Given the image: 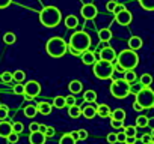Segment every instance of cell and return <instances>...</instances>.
<instances>
[{
	"instance_id": "ba28073f",
	"label": "cell",
	"mask_w": 154,
	"mask_h": 144,
	"mask_svg": "<svg viewBox=\"0 0 154 144\" xmlns=\"http://www.w3.org/2000/svg\"><path fill=\"white\" fill-rule=\"evenodd\" d=\"M41 93V84L38 81H27L24 84V99L26 101H32L33 98H36Z\"/></svg>"
},
{
	"instance_id": "ffe728a7",
	"label": "cell",
	"mask_w": 154,
	"mask_h": 144,
	"mask_svg": "<svg viewBox=\"0 0 154 144\" xmlns=\"http://www.w3.org/2000/svg\"><path fill=\"white\" fill-rule=\"evenodd\" d=\"M68 116H69L71 119L80 117V116H82V108H80V107H77V105H71V107H68Z\"/></svg>"
},
{
	"instance_id": "bcb514c9",
	"label": "cell",
	"mask_w": 154,
	"mask_h": 144,
	"mask_svg": "<svg viewBox=\"0 0 154 144\" xmlns=\"http://www.w3.org/2000/svg\"><path fill=\"white\" fill-rule=\"evenodd\" d=\"M54 132H56V131H54V128H53V126H47V129H45V137H47V138H50V137H53V135H54Z\"/></svg>"
},
{
	"instance_id": "5b68a950",
	"label": "cell",
	"mask_w": 154,
	"mask_h": 144,
	"mask_svg": "<svg viewBox=\"0 0 154 144\" xmlns=\"http://www.w3.org/2000/svg\"><path fill=\"white\" fill-rule=\"evenodd\" d=\"M92 66H94L92 68V72H94V75L98 80H107L113 74V63L112 62H107V60H101L100 59Z\"/></svg>"
},
{
	"instance_id": "7a4b0ae2",
	"label": "cell",
	"mask_w": 154,
	"mask_h": 144,
	"mask_svg": "<svg viewBox=\"0 0 154 144\" xmlns=\"http://www.w3.org/2000/svg\"><path fill=\"white\" fill-rule=\"evenodd\" d=\"M62 20V14L56 6H45L41 12H39V21L44 27H56Z\"/></svg>"
},
{
	"instance_id": "60d3db41",
	"label": "cell",
	"mask_w": 154,
	"mask_h": 144,
	"mask_svg": "<svg viewBox=\"0 0 154 144\" xmlns=\"http://www.w3.org/2000/svg\"><path fill=\"white\" fill-rule=\"evenodd\" d=\"M152 140H154V138H152V135H151V134H143V135L140 137V141H142V144H149Z\"/></svg>"
},
{
	"instance_id": "8992f818",
	"label": "cell",
	"mask_w": 154,
	"mask_h": 144,
	"mask_svg": "<svg viewBox=\"0 0 154 144\" xmlns=\"http://www.w3.org/2000/svg\"><path fill=\"white\" fill-rule=\"evenodd\" d=\"M110 93L116 99H124L130 95V84L124 78L113 80L112 84H110Z\"/></svg>"
},
{
	"instance_id": "ee69618b",
	"label": "cell",
	"mask_w": 154,
	"mask_h": 144,
	"mask_svg": "<svg viewBox=\"0 0 154 144\" xmlns=\"http://www.w3.org/2000/svg\"><path fill=\"white\" fill-rule=\"evenodd\" d=\"M65 104H66V107L75 105V98H74V96H66V98H65Z\"/></svg>"
},
{
	"instance_id": "9f6ffc18",
	"label": "cell",
	"mask_w": 154,
	"mask_h": 144,
	"mask_svg": "<svg viewBox=\"0 0 154 144\" xmlns=\"http://www.w3.org/2000/svg\"><path fill=\"white\" fill-rule=\"evenodd\" d=\"M45 129H47V126H45V125H39V128H38V131H39V132H42V134H45Z\"/></svg>"
},
{
	"instance_id": "277c9868",
	"label": "cell",
	"mask_w": 154,
	"mask_h": 144,
	"mask_svg": "<svg viewBox=\"0 0 154 144\" xmlns=\"http://www.w3.org/2000/svg\"><path fill=\"white\" fill-rule=\"evenodd\" d=\"M68 50V45L66 42L62 39V38H51L47 41L45 44V51L50 57H62Z\"/></svg>"
},
{
	"instance_id": "e575fe53",
	"label": "cell",
	"mask_w": 154,
	"mask_h": 144,
	"mask_svg": "<svg viewBox=\"0 0 154 144\" xmlns=\"http://www.w3.org/2000/svg\"><path fill=\"white\" fill-rule=\"evenodd\" d=\"M0 80H2V83H5V84H8V83H11L12 81V74L9 71H5L2 75H0Z\"/></svg>"
},
{
	"instance_id": "ac0fdd59",
	"label": "cell",
	"mask_w": 154,
	"mask_h": 144,
	"mask_svg": "<svg viewBox=\"0 0 154 144\" xmlns=\"http://www.w3.org/2000/svg\"><path fill=\"white\" fill-rule=\"evenodd\" d=\"M142 45H143V42H142V39L139 38V36H131L130 39H128V48L130 50H139V48H142Z\"/></svg>"
},
{
	"instance_id": "83f0119b",
	"label": "cell",
	"mask_w": 154,
	"mask_h": 144,
	"mask_svg": "<svg viewBox=\"0 0 154 144\" xmlns=\"http://www.w3.org/2000/svg\"><path fill=\"white\" fill-rule=\"evenodd\" d=\"M139 5L146 11H154V0H137Z\"/></svg>"
},
{
	"instance_id": "c3c4849f",
	"label": "cell",
	"mask_w": 154,
	"mask_h": 144,
	"mask_svg": "<svg viewBox=\"0 0 154 144\" xmlns=\"http://www.w3.org/2000/svg\"><path fill=\"white\" fill-rule=\"evenodd\" d=\"M12 3V0H0V9H5Z\"/></svg>"
},
{
	"instance_id": "cb8c5ba5",
	"label": "cell",
	"mask_w": 154,
	"mask_h": 144,
	"mask_svg": "<svg viewBox=\"0 0 154 144\" xmlns=\"http://www.w3.org/2000/svg\"><path fill=\"white\" fill-rule=\"evenodd\" d=\"M65 26L68 29H75L77 26H79V20H77V17H74V15H68L65 18Z\"/></svg>"
},
{
	"instance_id": "f6af8a7d",
	"label": "cell",
	"mask_w": 154,
	"mask_h": 144,
	"mask_svg": "<svg viewBox=\"0 0 154 144\" xmlns=\"http://www.w3.org/2000/svg\"><path fill=\"white\" fill-rule=\"evenodd\" d=\"M106 140H107L109 144H115V143H116V134H113V132L109 134V135L106 137Z\"/></svg>"
},
{
	"instance_id": "7dc6e473",
	"label": "cell",
	"mask_w": 154,
	"mask_h": 144,
	"mask_svg": "<svg viewBox=\"0 0 154 144\" xmlns=\"http://www.w3.org/2000/svg\"><path fill=\"white\" fill-rule=\"evenodd\" d=\"M125 134H124V131L122 132H119V134H116V143H124L125 141Z\"/></svg>"
},
{
	"instance_id": "f907efd6",
	"label": "cell",
	"mask_w": 154,
	"mask_h": 144,
	"mask_svg": "<svg viewBox=\"0 0 154 144\" xmlns=\"http://www.w3.org/2000/svg\"><path fill=\"white\" fill-rule=\"evenodd\" d=\"M122 9H125V6H124L122 3H116V6H115V9H113V14H118V12H121Z\"/></svg>"
},
{
	"instance_id": "6f0895ef",
	"label": "cell",
	"mask_w": 154,
	"mask_h": 144,
	"mask_svg": "<svg viewBox=\"0 0 154 144\" xmlns=\"http://www.w3.org/2000/svg\"><path fill=\"white\" fill-rule=\"evenodd\" d=\"M149 134H151V135H152V138H154V128H152V131H151Z\"/></svg>"
},
{
	"instance_id": "5bb4252c",
	"label": "cell",
	"mask_w": 154,
	"mask_h": 144,
	"mask_svg": "<svg viewBox=\"0 0 154 144\" xmlns=\"http://www.w3.org/2000/svg\"><path fill=\"white\" fill-rule=\"evenodd\" d=\"M82 114H83L86 119L95 117V116H97V105H94V102H92V104H88L86 107H82Z\"/></svg>"
},
{
	"instance_id": "d590c367",
	"label": "cell",
	"mask_w": 154,
	"mask_h": 144,
	"mask_svg": "<svg viewBox=\"0 0 154 144\" xmlns=\"http://www.w3.org/2000/svg\"><path fill=\"white\" fill-rule=\"evenodd\" d=\"M124 134L127 137H136V126H125L124 128Z\"/></svg>"
},
{
	"instance_id": "11a10c76",
	"label": "cell",
	"mask_w": 154,
	"mask_h": 144,
	"mask_svg": "<svg viewBox=\"0 0 154 144\" xmlns=\"http://www.w3.org/2000/svg\"><path fill=\"white\" fill-rule=\"evenodd\" d=\"M133 110H134V111H142L143 108H142V107H140V105H139L136 101H134V104H133Z\"/></svg>"
},
{
	"instance_id": "e0dca14e",
	"label": "cell",
	"mask_w": 154,
	"mask_h": 144,
	"mask_svg": "<svg viewBox=\"0 0 154 144\" xmlns=\"http://www.w3.org/2000/svg\"><path fill=\"white\" fill-rule=\"evenodd\" d=\"M68 89H69V92H71L72 95H77V93H80V92L83 90V84H82V81H79V80H72V81L68 84Z\"/></svg>"
},
{
	"instance_id": "816d5d0a",
	"label": "cell",
	"mask_w": 154,
	"mask_h": 144,
	"mask_svg": "<svg viewBox=\"0 0 154 144\" xmlns=\"http://www.w3.org/2000/svg\"><path fill=\"white\" fill-rule=\"evenodd\" d=\"M124 144H136V137H125Z\"/></svg>"
},
{
	"instance_id": "f1b7e54d",
	"label": "cell",
	"mask_w": 154,
	"mask_h": 144,
	"mask_svg": "<svg viewBox=\"0 0 154 144\" xmlns=\"http://www.w3.org/2000/svg\"><path fill=\"white\" fill-rule=\"evenodd\" d=\"M139 83H140V84H142L143 87H149V86L152 84V77H151L149 74H143V75L140 77Z\"/></svg>"
},
{
	"instance_id": "4dcf8cb0",
	"label": "cell",
	"mask_w": 154,
	"mask_h": 144,
	"mask_svg": "<svg viewBox=\"0 0 154 144\" xmlns=\"http://www.w3.org/2000/svg\"><path fill=\"white\" fill-rule=\"evenodd\" d=\"M148 125H149V119H148V117L139 116V117L136 119V126H137V128H146Z\"/></svg>"
},
{
	"instance_id": "52a82bcc",
	"label": "cell",
	"mask_w": 154,
	"mask_h": 144,
	"mask_svg": "<svg viewBox=\"0 0 154 144\" xmlns=\"http://www.w3.org/2000/svg\"><path fill=\"white\" fill-rule=\"evenodd\" d=\"M136 102L143 108H152L154 107V92L149 87H143L137 95H136Z\"/></svg>"
},
{
	"instance_id": "ab89813d",
	"label": "cell",
	"mask_w": 154,
	"mask_h": 144,
	"mask_svg": "<svg viewBox=\"0 0 154 144\" xmlns=\"http://www.w3.org/2000/svg\"><path fill=\"white\" fill-rule=\"evenodd\" d=\"M6 140H8L9 144H15V143L18 141V134H17V132H11V134L6 137Z\"/></svg>"
},
{
	"instance_id": "6da1fadb",
	"label": "cell",
	"mask_w": 154,
	"mask_h": 144,
	"mask_svg": "<svg viewBox=\"0 0 154 144\" xmlns=\"http://www.w3.org/2000/svg\"><path fill=\"white\" fill-rule=\"evenodd\" d=\"M91 47V38L86 32H75L71 35V39H69V45H68V50L75 54V56H79L82 54L83 51L89 50Z\"/></svg>"
},
{
	"instance_id": "db71d44e",
	"label": "cell",
	"mask_w": 154,
	"mask_h": 144,
	"mask_svg": "<svg viewBox=\"0 0 154 144\" xmlns=\"http://www.w3.org/2000/svg\"><path fill=\"white\" fill-rule=\"evenodd\" d=\"M69 135H71V137H72L75 141L79 140V131H71V134H69Z\"/></svg>"
},
{
	"instance_id": "836d02e7",
	"label": "cell",
	"mask_w": 154,
	"mask_h": 144,
	"mask_svg": "<svg viewBox=\"0 0 154 144\" xmlns=\"http://www.w3.org/2000/svg\"><path fill=\"white\" fill-rule=\"evenodd\" d=\"M142 89H143V86L140 83H131L130 84V93H133V95H137Z\"/></svg>"
},
{
	"instance_id": "681fc988",
	"label": "cell",
	"mask_w": 154,
	"mask_h": 144,
	"mask_svg": "<svg viewBox=\"0 0 154 144\" xmlns=\"http://www.w3.org/2000/svg\"><path fill=\"white\" fill-rule=\"evenodd\" d=\"M86 138H88V131L79 129V140H86Z\"/></svg>"
},
{
	"instance_id": "f5cc1de1",
	"label": "cell",
	"mask_w": 154,
	"mask_h": 144,
	"mask_svg": "<svg viewBox=\"0 0 154 144\" xmlns=\"http://www.w3.org/2000/svg\"><path fill=\"white\" fill-rule=\"evenodd\" d=\"M38 128H39V125L38 123H30V126H29V129H30V132H35V131H38Z\"/></svg>"
},
{
	"instance_id": "7402d4cb",
	"label": "cell",
	"mask_w": 154,
	"mask_h": 144,
	"mask_svg": "<svg viewBox=\"0 0 154 144\" xmlns=\"http://www.w3.org/2000/svg\"><path fill=\"white\" fill-rule=\"evenodd\" d=\"M24 116L27 117V119H33L36 114H38V110H36V105H26L24 107Z\"/></svg>"
},
{
	"instance_id": "603a6c76",
	"label": "cell",
	"mask_w": 154,
	"mask_h": 144,
	"mask_svg": "<svg viewBox=\"0 0 154 144\" xmlns=\"http://www.w3.org/2000/svg\"><path fill=\"white\" fill-rule=\"evenodd\" d=\"M125 111L122 108H116L113 111H110V119H115V120H125Z\"/></svg>"
},
{
	"instance_id": "8fae6325",
	"label": "cell",
	"mask_w": 154,
	"mask_h": 144,
	"mask_svg": "<svg viewBox=\"0 0 154 144\" xmlns=\"http://www.w3.org/2000/svg\"><path fill=\"white\" fill-rule=\"evenodd\" d=\"M100 59H101V60H107V62L115 63V62H116V51H115L112 47L106 45V47H103L101 51H100Z\"/></svg>"
},
{
	"instance_id": "f35d334b",
	"label": "cell",
	"mask_w": 154,
	"mask_h": 144,
	"mask_svg": "<svg viewBox=\"0 0 154 144\" xmlns=\"http://www.w3.org/2000/svg\"><path fill=\"white\" fill-rule=\"evenodd\" d=\"M23 129H24V125H23L21 122H15V123H12V132L20 134V132H23Z\"/></svg>"
},
{
	"instance_id": "2e32d148",
	"label": "cell",
	"mask_w": 154,
	"mask_h": 144,
	"mask_svg": "<svg viewBox=\"0 0 154 144\" xmlns=\"http://www.w3.org/2000/svg\"><path fill=\"white\" fill-rule=\"evenodd\" d=\"M36 110H38L39 114H42V116H48V114L51 113V105H50L47 101H41V102L36 105Z\"/></svg>"
},
{
	"instance_id": "1f68e13d",
	"label": "cell",
	"mask_w": 154,
	"mask_h": 144,
	"mask_svg": "<svg viewBox=\"0 0 154 144\" xmlns=\"http://www.w3.org/2000/svg\"><path fill=\"white\" fill-rule=\"evenodd\" d=\"M77 141L69 135V134H65V135H62L60 137V140H59V144H75Z\"/></svg>"
},
{
	"instance_id": "30bf717a",
	"label": "cell",
	"mask_w": 154,
	"mask_h": 144,
	"mask_svg": "<svg viewBox=\"0 0 154 144\" xmlns=\"http://www.w3.org/2000/svg\"><path fill=\"white\" fill-rule=\"evenodd\" d=\"M131 20H133V15H131V12L127 11V9H122L121 12L115 14V21H116L119 26H128V24L131 23Z\"/></svg>"
},
{
	"instance_id": "f546056e",
	"label": "cell",
	"mask_w": 154,
	"mask_h": 144,
	"mask_svg": "<svg viewBox=\"0 0 154 144\" xmlns=\"http://www.w3.org/2000/svg\"><path fill=\"white\" fill-rule=\"evenodd\" d=\"M53 105H54V108H59V110L65 108V107H66V104H65V96H56L54 101H53Z\"/></svg>"
},
{
	"instance_id": "8d00e7d4",
	"label": "cell",
	"mask_w": 154,
	"mask_h": 144,
	"mask_svg": "<svg viewBox=\"0 0 154 144\" xmlns=\"http://www.w3.org/2000/svg\"><path fill=\"white\" fill-rule=\"evenodd\" d=\"M12 90H14L15 95H24V84H23V83H18V84L14 86Z\"/></svg>"
},
{
	"instance_id": "484cf974",
	"label": "cell",
	"mask_w": 154,
	"mask_h": 144,
	"mask_svg": "<svg viewBox=\"0 0 154 144\" xmlns=\"http://www.w3.org/2000/svg\"><path fill=\"white\" fill-rule=\"evenodd\" d=\"M83 99H85L86 102H89V104L95 102V101H97V92H94V90H86V92L83 93Z\"/></svg>"
},
{
	"instance_id": "d4e9b609",
	"label": "cell",
	"mask_w": 154,
	"mask_h": 144,
	"mask_svg": "<svg viewBox=\"0 0 154 144\" xmlns=\"http://www.w3.org/2000/svg\"><path fill=\"white\" fill-rule=\"evenodd\" d=\"M12 80L17 81V83H24V80H26V72L21 71V69L15 71L14 74H12Z\"/></svg>"
},
{
	"instance_id": "9a60e30c",
	"label": "cell",
	"mask_w": 154,
	"mask_h": 144,
	"mask_svg": "<svg viewBox=\"0 0 154 144\" xmlns=\"http://www.w3.org/2000/svg\"><path fill=\"white\" fill-rule=\"evenodd\" d=\"M11 132H12V123H9L6 120H0V137L6 138Z\"/></svg>"
},
{
	"instance_id": "4fadbf2b",
	"label": "cell",
	"mask_w": 154,
	"mask_h": 144,
	"mask_svg": "<svg viewBox=\"0 0 154 144\" xmlns=\"http://www.w3.org/2000/svg\"><path fill=\"white\" fill-rule=\"evenodd\" d=\"M80 60H82L83 65H94L97 62L95 60V54L92 51H89V50H86V51H83L80 54Z\"/></svg>"
},
{
	"instance_id": "3957f363",
	"label": "cell",
	"mask_w": 154,
	"mask_h": 144,
	"mask_svg": "<svg viewBox=\"0 0 154 144\" xmlns=\"http://www.w3.org/2000/svg\"><path fill=\"white\" fill-rule=\"evenodd\" d=\"M116 63L122 66L124 71H130L134 69L139 65V56L136 54L134 50H124L119 54H116Z\"/></svg>"
},
{
	"instance_id": "9c48e42d",
	"label": "cell",
	"mask_w": 154,
	"mask_h": 144,
	"mask_svg": "<svg viewBox=\"0 0 154 144\" xmlns=\"http://www.w3.org/2000/svg\"><path fill=\"white\" fill-rule=\"evenodd\" d=\"M80 14H82V17H83L85 20H94V18L97 17V14H98V9H97L95 5L88 3V5H83V6H82Z\"/></svg>"
},
{
	"instance_id": "d6986e66",
	"label": "cell",
	"mask_w": 154,
	"mask_h": 144,
	"mask_svg": "<svg viewBox=\"0 0 154 144\" xmlns=\"http://www.w3.org/2000/svg\"><path fill=\"white\" fill-rule=\"evenodd\" d=\"M97 116L106 119V117H110V107L106 105V104H101V105H97Z\"/></svg>"
},
{
	"instance_id": "7bdbcfd3",
	"label": "cell",
	"mask_w": 154,
	"mask_h": 144,
	"mask_svg": "<svg viewBox=\"0 0 154 144\" xmlns=\"http://www.w3.org/2000/svg\"><path fill=\"white\" fill-rule=\"evenodd\" d=\"M115 6H116V2H115V0H110V2H107V5H106V9H107V12H113Z\"/></svg>"
},
{
	"instance_id": "7c38bea8",
	"label": "cell",
	"mask_w": 154,
	"mask_h": 144,
	"mask_svg": "<svg viewBox=\"0 0 154 144\" xmlns=\"http://www.w3.org/2000/svg\"><path fill=\"white\" fill-rule=\"evenodd\" d=\"M45 140H47L45 134H42V132H39V131L30 132V135H29L30 144H45Z\"/></svg>"
},
{
	"instance_id": "d6a6232c",
	"label": "cell",
	"mask_w": 154,
	"mask_h": 144,
	"mask_svg": "<svg viewBox=\"0 0 154 144\" xmlns=\"http://www.w3.org/2000/svg\"><path fill=\"white\" fill-rule=\"evenodd\" d=\"M3 41H5V44L11 45V44H14V42L17 41V36H15L12 32H8V33H5V36H3Z\"/></svg>"
},
{
	"instance_id": "44dd1931",
	"label": "cell",
	"mask_w": 154,
	"mask_h": 144,
	"mask_svg": "<svg viewBox=\"0 0 154 144\" xmlns=\"http://www.w3.org/2000/svg\"><path fill=\"white\" fill-rule=\"evenodd\" d=\"M98 38H100L101 42H109V41L112 39V32H110V29H101V30L98 32Z\"/></svg>"
},
{
	"instance_id": "680465c9",
	"label": "cell",
	"mask_w": 154,
	"mask_h": 144,
	"mask_svg": "<svg viewBox=\"0 0 154 144\" xmlns=\"http://www.w3.org/2000/svg\"><path fill=\"white\" fill-rule=\"evenodd\" d=\"M149 144H154V140H152V141H151V143H149Z\"/></svg>"
},
{
	"instance_id": "4316f807",
	"label": "cell",
	"mask_w": 154,
	"mask_h": 144,
	"mask_svg": "<svg viewBox=\"0 0 154 144\" xmlns=\"http://www.w3.org/2000/svg\"><path fill=\"white\" fill-rule=\"evenodd\" d=\"M136 72H133V69H130V71H124V80L128 83V84H131V83H134L136 81Z\"/></svg>"
},
{
	"instance_id": "b9f144b4",
	"label": "cell",
	"mask_w": 154,
	"mask_h": 144,
	"mask_svg": "<svg viewBox=\"0 0 154 144\" xmlns=\"http://www.w3.org/2000/svg\"><path fill=\"white\" fill-rule=\"evenodd\" d=\"M6 117H8V107L0 105V120H5Z\"/></svg>"
},
{
	"instance_id": "74e56055",
	"label": "cell",
	"mask_w": 154,
	"mask_h": 144,
	"mask_svg": "<svg viewBox=\"0 0 154 144\" xmlns=\"http://www.w3.org/2000/svg\"><path fill=\"white\" fill-rule=\"evenodd\" d=\"M110 126L113 129H121V128H124V120H115V119H112L110 120Z\"/></svg>"
}]
</instances>
